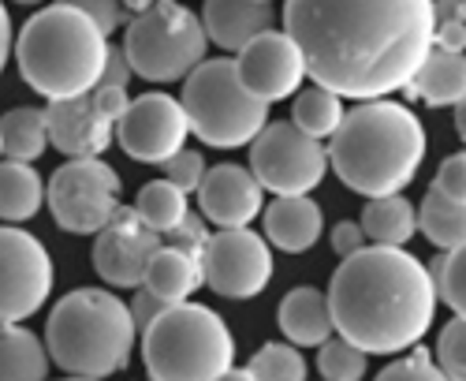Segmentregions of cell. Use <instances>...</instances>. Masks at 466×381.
<instances>
[{
	"label": "cell",
	"instance_id": "1",
	"mask_svg": "<svg viewBox=\"0 0 466 381\" xmlns=\"http://www.w3.org/2000/svg\"><path fill=\"white\" fill-rule=\"evenodd\" d=\"M284 34L314 87L377 101L407 90L433 49V0H288Z\"/></svg>",
	"mask_w": 466,
	"mask_h": 381
},
{
	"label": "cell",
	"instance_id": "2",
	"mask_svg": "<svg viewBox=\"0 0 466 381\" xmlns=\"http://www.w3.org/2000/svg\"><path fill=\"white\" fill-rule=\"evenodd\" d=\"M332 325L366 355H396L430 333L437 288L403 247H362L343 258L329 284Z\"/></svg>",
	"mask_w": 466,
	"mask_h": 381
},
{
	"label": "cell",
	"instance_id": "3",
	"mask_svg": "<svg viewBox=\"0 0 466 381\" xmlns=\"http://www.w3.org/2000/svg\"><path fill=\"white\" fill-rule=\"evenodd\" d=\"M332 172L366 199L400 195L425 161V128L400 101H359L329 142Z\"/></svg>",
	"mask_w": 466,
	"mask_h": 381
},
{
	"label": "cell",
	"instance_id": "4",
	"mask_svg": "<svg viewBox=\"0 0 466 381\" xmlns=\"http://www.w3.org/2000/svg\"><path fill=\"white\" fill-rule=\"evenodd\" d=\"M12 57L30 90L49 101H67L90 94L101 83L108 37L83 12L49 5L19 30Z\"/></svg>",
	"mask_w": 466,
	"mask_h": 381
},
{
	"label": "cell",
	"instance_id": "5",
	"mask_svg": "<svg viewBox=\"0 0 466 381\" xmlns=\"http://www.w3.org/2000/svg\"><path fill=\"white\" fill-rule=\"evenodd\" d=\"M135 336L138 325L120 295L105 288H75L49 311L46 352L71 377L105 381L127 370Z\"/></svg>",
	"mask_w": 466,
	"mask_h": 381
},
{
	"label": "cell",
	"instance_id": "6",
	"mask_svg": "<svg viewBox=\"0 0 466 381\" xmlns=\"http://www.w3.org/2000/svg\"><path fill=\"white\" fill-rule=\"evenodd\" d=\"M142 359L153 381H217L231 370L236 345L217 311L202 303H176L142 329Z\"/></svg>",
	"mask_w": 466,
	"mask_h": 381
},
{
	"label": "cell",
	"instance_id": "7",
	"mask_svg": "<svg viewBox=\"0 0 466 381\" xmlns=\"http://www.w3.org/2000/svg\"><path fill=\"white\" fill-rule=\"evenodd\" d=\"M179 105L187 112L190 135H198L206 146L217 149L250 146L268 124V105L243 87L236 60L228 57L202 60L194 67L183 83Z\"/></svg>",
	"mask_w": 466,
	"mask_h": 381
},
{
	"label": "cell",
	"instance_id": "8",
	"mask_svg": "<svg viewBox=\"0 0 466 381\" xmlns=\"http://www.w3.org/2000/svg\"><path fill=\"white\" fill-rule=\"evenodd\" d=\"M124 53L131 71L149 83H176L206 60V30L202 19L179 0H157L149 12L127 23Z\"/></svg>",
	"mask_w": 466,
	"mask_h": 381
},
{
	"label": "cell",
	"instance_id": "9",
	"mask_svg": "<svg viewBox=\"0 0 466 381\" xmlns=\"http://www.w3.org/2000/svg\"><path fill=\"white\" fill-rule=\"evenodd\" d=\"M329 169V149L302 135L291 120L265 124L261 135L250 142V176L261 190H273L277 199H302L309 195Z\"/></svg>",
	"mask_w": 466,
	"mask_h": 381
},
{
	"label": "cell",
	"instance_id": "10",
	"mask_svg": "<svg viewBox=\"0 0 466 381\" xmlns=\"http://www.w3.org/2000/svg\"><path fill=\"white\" fill-rule=\"evenodd\" d=\"M53 221L71 236H97L120 210V176L101 158H75L46 183Z\"/></svg>",
	"mask_w": 466,
	"mask_h": 381
},
{
	"label": "cell",
	"instance_id": "11",
	"mask_svg": "<svg viewBox=\"0 0 466 381\" xmlns=\"http://www.w3.org/2000/svg\"><path fill=\"white\" fill-rule=\"evenodd\" d=\"M53 258L46 243L15 224H0V325H19L46 307Z\"/></svg>",
	"mask_w": 466,
	"mask_h": 381
},
{
	"label": "cell",
	"instance_id": "12",
	"mask_svg": "<svg viewBox=\"0 0 466 381\" xmlns=\"http://www.w3.org/2000/svg\"><path fill=\"white\" fill-rule=\"evenodd\" d=\"M273 281V251L261 232L220 228L202 247V284L224 299H254Z\"/></svg>",
	"mask_w": 466,
	"mask_h": 381
},
{
	"label": "cell",
	"instance_id": "13",
	"mask_svg": "<svg viewBox=\"0 0 466 381\" xmlns=\"http://www.w3.org/2000/svg\"><path fill=\"white\" fill-rule=\"evenodd\" d=\"M190 135L187 112L172 94H142L127 105V112L116 124V142L127 158L142 165H165L176 158Z\"/></svg>",
	"mask_w": 466,
	"mask_h": 381
},
{
	"label": "cell",
	"instance_id": "14",
	"mask_svg": "<svg viewBox=\"0 0 466 381\" xmlns=\"http://www.w3.org/2000/svg\"><path fill=\"white\" fill-rule=\"evenodd\" d=\"M161 236L138 221L135 210H116L112 221L94 236V270L112 288H142L146 265L157 254Z\"/></svg>",
	"mask_w": 466,
	"mask_h": 381
},
{
	"label": "cell",
	"instance_id": "15",
	"mask_svg": "<svg viewBox=\"0 0 466 381\" xmlns=\"http://www.w3.org/2000/svg\"><path fill=\"white\" fill-rule=\"evenodd\" d=\"M236 67H239L243 87L265 105L295 98L299 83L306 79V64H302L299 46L284 30H273V26L239 49Z\"/></svg>",
	"mask_w": 466,
	"mask_h": 381
},
{
	"label": "cell",
	"instance_id": "16",
	"mask_svg": "<svg viewBox=\"0 0 466 381\" xmlns=\"http://www.w3.org/2000/svg\"><path fill=\"white\" fill-rule=\"evenodd\" d=\"M198 210L217 228H247L261 213V187L243 165H213L198 183Z\"/></svg>",
	"mask_w": 466,
	"mask_h": 381
},
{
	"label": "cell",
	"instance_id": "17",
	"mask_svg": "<svg viewBox=\"0 0 466 381\" xmlns=\"http://www.w3.org/2000/svg\"><path fill=\"white\" fill-rule=\"evenodd\" d=\"M46 124H49V146H56L71 161L75 158H101L108 149V142L116 139V124L97 112L94 94L49 101Z\"/></svg>",
	"mask_w": 466,
	"mask_h": 381
},
{
	"label": "cell",
	"instance_id": "18",
	"mask_svg": "<svg viewBox=\"0 0 466 381\" xmlns=\"http://www.w3.org/2000/svg\"><path fill=\"white\" fill-rule=\"evenodd\" d=\"M273 23V5H258V0H206L202 8V30L206 42L239 53L247 42L268 30Z\"/></svg>",
	"mask_w": 466,
	"mask_h": 381
},
{
	"label": "cell",
	"instance_id": "19",
	"mask_svg": "<svg viewBox=\"0 0 466 381\" xmlns=\"http://www.w3.org/2000/svg\"><path fill=\"white\" fill-rule=\"evenodd\" d=\"M261 224H265V243H273L277 251H288V254L309 251L325 232L321 206L309 202L306 195L268 202V210L261 213Z\"/></svg>",
	"mask_w": 466,
	"mask_h": 381
},
{
	"label": "cell",
	"instance_id": "20",
	"mask_svg": "<svg viewBox=\"0 0 466 381\" xmlns=\"http://www.w3.org/2000/svg\"><path fill=\"white\" fill-rule=\"evenodd\" d=\"M277 322L288 336V345L295 348H321L332 336V311H329V295L318 288H291L277 311Z\"/></svg>",
	"mask_w": 466,
	"mask_h": 381
},
{
	"label": "cell",
	"instance_id": "21",
	"mask_svg": "<svg viewBox=\"0 0 466 381\" xmlns=\"http://www.w3.org/2000/svg\"><path fill=\"white\" fill-rule=\"evenodd\" d=\"M202 284V251H190V247H176V243H161L157 254L149 258L146 265V277L142 288L153 292L157 299H165L168 307L176 303H187V295Z\"/></svg>",
	"mask_w": 466,
	"mask_h": 381
},
{
	"label": "cell",
	"instance_id": "22",
	"mask_svg": "<svg viewBox=\"0 0 466 381\" xmlns=\"http://www.w3.org/2000/svg\"><path fill=\"white\" fill-rule=\"evenodd\" d=\"M407 94L444 108V105H459L466 98V53H451V49H430V57L421 60V67L414 71V79L407 83Z\"/></svg>",
	"mask_w": 466,
	"mask_h": 381
},
{
	"label": "cell",
	"instance_id": "23",
	"mask_svg": "<svg viewBox=\"0 0 466 381\" xmlns=\"http://www.w3.org/2000/svg\"><path fill=\"white\" fill-rule=\"evenodd\" d=\"M362 236L373 247H403L418 232V210L403 195H388V199H370L362 210Z\"/></svg>",
	"mask_w": 466,
	"mask_h": 381
},
{
	"label": "cell",
	"instance_id": "24",
	"mask_svg": "<svg viewBox=\"0 0 466 381\" xmlns=\"http://www.w3.org/2000/svg\"><path fill=\"white\" fill-rule=\"evenodd\" d=\"M49 352L30 329L0 325V381H49Z\"/></svg>",
	"mask_w": 466,
	"mask_h": 381
},
{
	"label": "cell",
	"instance_id": "25",
	"mask_svg": "<svg viewBox=\"0 0 466 381\" xmlns=\"http://www.w3.org/2000/svg\"><path fill=\"white\" fill-rule=\"evenodd\" d=\"M0 146H5L8 161L34 165L37 158L49 149V124H46V108H8L0 117Z\"/></svg>",
	"mask_w": 466,
	"mask_h": 381
},
{
	"label": "cell",
	"instance_id": "26",
	"mask_svg": "<svg viewBox=\"0 0 466 381\" xmlns=\"http://www.w3.org/2000/svg\"><path fill=\"white\" fill-rule=\"evenodd\" d=\"M46 202V183L23 161H0V221H30Z\"/></svg>",
	"mask_w": 466,
	"mask_h": 381
},
{
	"label": "cell",
	"instance_id": "27",
	"mask_svg": "<svg viewBox=\"0 0 466 381\" xmlns=\"http://www.w3.org/2000/svg\"><path fill=\"white\" fill-rule=\"evenodd\" d=\"M131 210L157 236H172L176 228L190 217L187 213V195H183L176 183H168V180H149L146 187H138V199H135Z\"/></svg>",
	"mask_w": 466,
	"mask_h": 381
},
{
	"label": "cell",
	"instance_id": "28",
	"mask_svg": "<svg viewBox=\"0 0 466 381\" xmlns=\"http://www.w3.org/2000/svg\"><path fill=\"white\" fill-rule=\"evenodd\" d=\"M347 117V108H343V98L325 90V87H306L295 94V105H291V124L309 135V139H332L339 131Z\"/></svg>",
	"mask_w": 466,
	"mask_h": 381
},
{
	"label": "cell",
	"instance_id": "29",
	"mask_svg": "<svg viewBox=\"0 0 466 381\" xmlns=\"http://www.w3.org/2000/svg\"><path fill=\"white\" fill-rule=\"evenodd\" d=\"M418 228L433 247L455 251V247L466 243V206L448 202L444 195H437V190L430 187V195H425L421 206H418Z\"/></svg>",
	"mask_w": 466,
	"mask_h": 381
},
{
	"label": "cell",
	"instance_id": "30",
	"mask_svg": "<svg viewBox=\"0 0 466 381\" xmlns=\"http://www.w3.org/2000/svg\"><path fill=\"white\" fill-rule=\"evenodd\" d=\"M247 370L258 377V381H306V359L295 345H277V340H268L261 345Z\"/></svg>",
	"mask_w": 466,
	"mask_h": 381
},
{
	"label": "cell",
	"instance_id": "31",
	"mask_svg": "<svg viewBox=\"0 0 466 381\" xmlns=\"http://www.w3.org/2000/svg\"><path fill=\"white\" fill-rule=\"evenodd\" d=\"M433 288H437V299H444L448 307L455 311V318H466V243L433 258Z\"/></svg>",
	"mask_w": 466,
	"mask_h": 381
},
{
	"label": "cell",
	"instance_id": "32",
	"mask_svg": "<svg viewBox=\"0 0 466 381\" xmlns=\"http://www.w3.org/2000/svg\"><path fill=\"white\" fill-rule=\"evenodd\" d=\"M318 370L325 381H362L366 352H359L351 340H343V336H329L318 352Z\"/></svg>",
	"mask_w": 466,
	"mask_h": 381
},
{
	"label": "cell",
	"instance_id": "33",
	"mask_svg": "<svg viewBox=\"0 0 466 381\" xmlns=\"http://www.w3.org/2000/svg\"><path fill=\"white\" fill-rule=\"evenodd\" d=\"M433 46L466 53V0H433Z\"/></svg>",
	"mask_w": 466,
	"mask_h": 381
},
{
	"label": "cell",
	"instance_id": "34",
	"mask_svg": "<svg viewBox=\"0 0 466 381\" xmlns=\"http://www.w3.org/2000/svg\"><path fill=\"white\" fill-rule=\"evenodd\" d=\"M433 363L444 370L448 381H466V318H455L441 329Z\"/></svg>",
	"mask_w": 466,
	"mask_h": 381
},
{
	"label": "cell",
	"instance_id": "35",
	"mask_svg": "<svg viewBox=\"0 0 466 381\" xmlns=\"http://www.w3.org/2000/svg\"><path fill=\"white\" fill-rule=\"evenodd\" d=\"M377 381H448V377H444V370L433 363L430 352H414V355H407V359L388 363V366L377 374Z\"/></svg>",
	"mask_w": 466,
	"mask_h": 381
},
{
	"label": "cell",
	"instance_id": "36",
	"mask_svg": "<svg viewBox=\"0 0 466 381\" xmlns=\"http://www.w3.org/2000/svg\"><path fill=\"white\" fill-rule=\"evenodd\" d=\"M161 169H165V180L176 183L183 195L198 190V183H202V176H206V161H202V154H198V149H187V146L179 149L176 158H168Z\"/></svg>",
	"mask_w": 466,
	"mask_h": 381
},
{
	"label": "cell",
	"instance_id": "37",
	"mask_svg": "<svg viewBox=\"0 0 466 381\" xmlns=\"http://www.w3.org/2000/svg\"><path fill=\"white\" fill-rule=\"evenodd\" d=\"M433 190H437V195H444L448 202L466 206V149H462V154H451V158L437 169Z\"/></svg>",
	"mask_w": 466,
	"mask_h": 381
},
{
	"label": "cell",
	"instance_id": "38",
	"mask_svg": "<svg viewBox=\"0 0 466 381\" xmlns=\"http://www.w3.org/2000/svg\"><path fill=\"white\" fill-rule=\"evenodd\" d=\"M56 5H67L75 12H83L90 23H97V30L108 37L116 26H120V15H124V5L120 0H56Z\"/></svg>",
	"mask_w": 466,
	"mask_h": 381
},
{
	"label": "cell",
	"instance_id": "39",
	"mask_svg": "<svg viewBox=\"0 0 466 381\" xmlns=\"http://www.w3.org/2000/svg\"><path fill=\"white\" fill-rule=\"evenodd\" d=\"M131 60H127V53L120 49V46H108V57H105V71H101V83L97 87H120V90H127V83H131Z\"/></svg>",
	"mask_w": 466,
	"mask_h": 381
},
{
	"label": "cell",
	"instance_id": "40",
	"mask_svg": "<svg viewBox=\"0 0 466 381\" xmlns=\"http://www.w3.org/2000/svg\"><path fill=\"white\" fill-rule=\"evenodd\" d=\"M90 94H94V105H97L101 117L112 120V124H120V117H124L127 105H131L127 90H120V87H94Z\"/></svg>",
	"mask_w": 466,
	"mask_h": 381
},
{
	"label": "cell",
	"instance_id": "41",
	"mask_svg": "<svg viewBox=\"0 0 466 381\" xmlns=\"http://www.w3.org/2000/svg\"><path fill=\"white\" fill-rule=\"evenodd\" d=\"M127 307H131L135 325H138V329H149L153 322H157V318L168 311V303H165V299H157L153 292H146V288H138V292H135V303H127Z\"/></svg>",
	"mask_w": 466,
	"mask_h": 381
},
{
	"label": "cell",
	"instance_id": "42",
	"mask_svg": "<svg viewBox=\"0 0 466 381\" xmlns=\"http://www.w3.org/2000/svg\"><path fill=\"white\" fill-rule=\"evenodd\" d=\"M366 247V236H362V224L359 221H339L336 228H332V251L339 254V258H351V254H359Z\"/></svg>",
	"mask_w": 466,
	"mask_h": 381
},
{
	"label": "cell",
	"instance_id": "43",
	"mask_svg": "<svg viewBox=\"0 0 466 381\" xmlns=\"http://www.w3.org/2000/svg\"><path fill=\"white\" fill-rule=\"evenodd\" d=\"M15 53V34H12V15H8V8L0 5V75H5V67H8V57Z\"/></svg>",
	"mask_w": 466,
	"mask_h": 381
},
{
	"label": "cell",
	"instance_id": "44",
	"mask_svg": "<svg viewBox=\"0 0 466 381\" xmlns=\"http://www.w3.org/2000/svg\"><path fill=\"white\" fill-rule=\"evenodd\" d=\"M217 381H258V377H254L247 366H231V370H224Z\"/></svg>",
	"mask_w": 466,
	"mask_h": 381
},
{
	"label": "cell",
	"instance_id": "45",
	"mask_svg": "<svg viewBox=\"0 0 466 381\" xmlns=\"http://www.w3.org/2000/svg\"><path fill=\"white\" fill-rule=\"evenodd\" d=\"M124 5V12H131V15H142V12H149L153 5H157V0H120Z\"/></svg>",
	"mask_w": 466,
	"mask_h": 381
},
{
	"label": "cell",
	"instance_id": "46",
	"mask_svg": "<svg viewBox=\"0 0 466 381\" xmlns=\"http://www.w3.org/2000/svg\"><path fill=\"white\" fill-rule=\"evenodd\" d=\"M455 131H459V139L466 142V98L455 105Z\"/></svg>",
	"mask_w": 466,
	"mask_h": 381
},
{
	"label": "cell",
	"instance_id": "47",
	"mask_svg": "<svg viewBox=\"0 0 466 381\" xmlns=\"http://www.w3.org/2000/svg\"><path fill=\"white\" fill-rule=\"evenodd\" d=\"M15 5H42V0H15Z\"/></svg>",
	"mask_w": 466,
	"mask_h": 381
},
{
	"label": "cell",
	"instance_id": "48",
	"mask_svg": "<svg viewBox=\"0 0 466 381\" xmlns=\"http://www.w3.org/2000/svg\"><path fill=\"white\" fill-rule=\"evenodd\" d=\"M258 5H273V0H258Z\"/></svg>",
	"mask_w": 466,
	"mask_h": 381
},
{
	"label": "cell",
	"instance_id": "49",
	"mask_svg": "<svg viewBox=\"0 0 466 381\" xmlns=\"http://www.w3.org/2000/svg\"><path fill=\"white\" fill-rule=\"evenodd\" d=\"M67 381H86V377H67Z\"/></svg>",
	"mask_w": 466,
	"mask_h": 381
},
{
	"label": "cell",
	"instance_id": "50",
	"mask_svg": "<svg viewBox=\"0 0 466 381\" xmlns=\"http://www.w3.org/2000/svg\"><path fill=\"white\" fill-rule=\"evenodd\" d=\"M0 149H5V146H0Z\"/></svg>",
	"mask_w": 466,
	"mask_h": 381
}]
</instances>
